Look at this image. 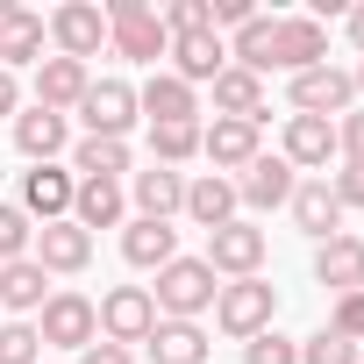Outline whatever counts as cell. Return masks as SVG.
<instances>
[{
	"instance_id": "6da1fadb",
	"label": "cell",
	"mask_w": 364,
	"mask_h": 364,
	"mask_svg": "<svg viewBox=\"0 0 364 364\" xmlns=\"http://www.w3.org/2000/svg\"><path fill=\"white\" fill-rule=\"evenodd\" d=\"M100 15H107V50L114 58H129V65L171 58V36H164V22H157L150 0H114V8H100Z\"/></svg>"
},
{
	"instance_id": "7a4b0ae2",
	"label": "cell",
	"mask_w": 364,
	"mask_h": 364,
	"mask_svg": "<svg viewBox=\"0 0 364 364\" xmlns=\"http://www.w3.org/2000/svg\"><path fill=\"white\" fill-rule=\"evenodd\" d=\"M215 272H208V257H171L164 272H157V321H193V314H208L215 307Z\"/></svg>"
},
{
	"instance_id": "3957f363",
	"label": "cell",
	"mask_w": 364,
	"mask_h": 364,
	"mask_svg": "<svg viewBox=\"0 0 364 364\" xmlns=\"http://www.w3.org/2000/svg\"><path fill=\"white\" fill-rule=\"evenodd\" d=\"M272 307H279V293L264 286V279H229L222 293H215V321L229 328V336H264L272 328Z\"/></svg>"
},
{
	"instance_id": "277c9868",
	"label": "cell",
	"mask_w": 364,
	"mask_h": 364,
	"mask_svg": "<svg viewBox=\"0 0 364 364\" xmlns=\"http://www.w3.org/2000/svg\"><path fill=\"white\" fill-rule=\"evenodd\" d=\"M36 336L50 350H86V343H100V314H93L86 293H50L43 314H36Z\"/></svg>"
},
{
	"instance_id": "5b68a950",
	"label": "cell",
	"mask_w": 364,
	"mask_h": 364,
	"mask_svg": "<svg viewBox=\"0 0 364 364\" xmlns=\"http://www.w3.org/2000/svg\"><path fill=\"white\" fill-rule=\"evenodd\" d=\"M79 114H86V136H114V143H129V129H136V86L129 79H93L86 86V100H79Z\"/></svg>"
},
{
	"instance_id": "8992f818",
	"label": "cell",
	"mask_w": 364,
	"mask_h": 364,
	"mask_svg": "<svg viewBox=\"0 0 364 364\" xmlns=\"http://www.w3.org/2000/svg\"><path fill=\"white\" fill-rule=\"evenodd\" d=\"M93 314H100V343H122V350L143 343V336L157 328V300H150V286H114Z\"/></svg>"
},
{
	"instance_id": "52a82bcc",
	"label": "cell",
	"mask_w": 364,
	"mask_h": 364,
	"mask_svg": "<svg viewBox=\"0 0 364 364\" xmlns=\"http://www.w3.org/2000/svg\"><path fill=\"white\" fill-rule=\"evenodd\" d=\"M50 43H58V58L86 65V58L107 50V15L93 8V0H65V8L50 15Z\"/></svg>"
},
{
	"instance_id": "ba28073f",
	"label": "cell",
	"mask_w": 364,
	"mask_h": 364,
	"mask_svg": "<svg viewBox=\"0 0 364 364\" xmlns=\"http://www.w3.org/2000/svg\"><path fill=\"white\" fill-rule=\"evenodd\" d=\"M272 65L279 72H314V65H328V29L314 22V15H286L279 29H272Z\"/></svg>"
},
{
	"instance_id": "9c48e42d",
	"label": "cell",
	"mask_w": 364,
	"mask_h": 364,
	"mask_svg": "<svg viewBox=\"0 0 364 364\" xmlns=\"http://www.w3.org/2000/svg\"><path fill=\"white\" fill-rule=\"evenodd\" d=\"M257 264H264V229H250V222H222V229H208V272L222 279H257Z\"/></svg>"
},
{
	"instance_id": "30bf717a",
	"label": "cell",
	"mask_w": 364,
	"mask_h": 364,
	"mask_svg": "<svg viewBox=\"0 0 364 364\" xmlns=\"http://www.w3.org/2000/svg\"><path fill=\"white\" fill-rule=\"evenodd\" d=\"M72 193H79V178L58 171V164H29L22 171V215L29 222H65L72 215Z\"/></svg>"
},
{
	"instance_id": "8fae6325",
	"label": "cell",
	"mask_w": 364,
	"mask_h": 364,
	"mask_svg": "<svg viewBox=\"0 0 364 364\" xmlns=\"http://www.w3.org/2000/svg\"><path fill=\"white\" fill-rule=\"evenodd\" d=\"M350 100H357V86H350V72H336V65H314V72H300L293 79V114H350Z\"/></svg>"
},
{
	"instance_id": "7c38bea8",
	"label": "cell",
	"mask_w": 364,
	"mask_h": 364,
	"mask_svg": "<svg viewBox=\"0 0 364 364\" xmlns=\"http://www.w3.org/2000/svg\"><path fill=\"white\" fill-rule=\"evenodd\" d=\"M129 200H136V222H171L186 208V178L150 164V171H129Z\"/></svg>"
},
{
	"instance_id": "4fadbf2b",
	"label": "cell",
	"mask_w": 364,
	"mask_h": 364,
	"mask_svg": "<svg viewBox=\"0 0 364 364\" xmlns=\"http://www.w3.org/2000/svg\"><path fill=\"white\" fill-rule=\"evenodd\" d=\"M29 257H36L43 272H86V264H93V236L65 215V222H43V229H36V250H29Z\"/></svg>"
},
{
	"instance_id": "5bb4252c",
	"label": "cell",
	"mask_w": 364,
	"mask_h": 364,
	"mask_svg": "<svg viewBox=\"0 0 364 364\" xmlns=\"http://www.w3.org/2000/svg\"><path fill=\"white\" fill-rule=\"evenodd\" d=\"M293 186H300L293 164L257 150V157L243 164V178H236V200H243V208H286V200H293Z\"/></svg>"
},
{
	"instance_id": "9a60e30c",
	"label": "cell",
	"mask_w": 364,
	"mask_h": 364,
	"mask_svg": "<svg viewBox=\"0 0 364 364\" xmlns=\"http://www.w3.org/2000/svg\"><path fill=\"white\" fill-rule=\"evenodd\" d=\"M293 222L314 236V243H328V236H343V200H336V186H328V178H300V186H293Z\"/></svg>"
},
{
	"instance_id": "2e32d148",
	"label": "cell",
	"mask_w": 364,
	"mask_h": 364,
	"mask_svg": "<svg viewBox=\"0 0 364 364\" xmlns=\"http://www.w3.org/2000/svg\"><path fill=\"white\" fill-rule=\"evenodd\" d=\"M314 279L343 300V293H364V243L343 229V236H328L321 250H314Z\"/></svg>"
},
{
	"instance_id": "e0dca14e",
	"label": "cell",
	"mask_w": 364,
	"mask_h": 364,
	"mask_svg": "<svg viewBox=\"0 0 364 364\" xmlns=\"http://www.w3.org/2000/svg\"><path fill=\"white\" fill-rule=\"evenodd\" d=\"M293 171H321L328 157H336V122H321V114H293L286 122V150H279Z\"/></svg>"
},
{
	"instance_id": "ac0fdd59",
	"label": "cell",
	"mask_w": 364,
	"mask_h": 364,
	"mask_svg": "<svg viewBox=\"0 0 364 364\" xmlns=\"http://www.w3.org/2000/svg\"><path fill=\"white\" fill-rule=\"evenodd\" d=\"M43 36H50L43 15L8 8V15H0V72H15V65H43Z\"/></svg>"
},
{
	"instance_id": "d6986e66",
	"label": "cell",
	"mask_w": 364,
	"mask_h": 364,
	"mask_svg": "<svg viewBox=\"0 0 364 364\" xmlns=\"http://www.w3.org/2000/svg\"><path fill=\"white\" fill-rule=\"evenodd\" d=\"M229 72V50H222V36L208 29V36H171V79H186V86H215Z\"/></svg>"
},
{
	"instance_id": "ffe728a7",
	"label": "cell",
	"mask_w": 364,
	"mask_h": 364,
	"mask_svg": "<svg viewBox=\"0 0 364 364\" xmlns=\"http://www.w3.org/2000/svg\"><path fill=\"white\" fill-rule=\"evenodd\" d=\"M86 86H93V72H86V65H72V58H43V65H36V107H50V114L79 107V100H86Z\"/></svg>"
},
{
	"instance_id": "44dd1931",
	"label": "cell",
	"mask_w": 364,
	"mask_h": 364,
	"mask_svg": "<svg viewBox=\"0 0 364 364\" xmlns=\"http://www.w3.org/2000/svg\"><path fill=\"white\" fill-rule=\"evenodd\" d=\"M43 300H50V272L36 257L0 264V307H8V314H43Z\"/></svg>"
},
{
	"instance_id": "7402d4cb",
	"label": "cell",
	"mask_w": 364,
	"mask_h": 364,
	"mask_svg": "<svg viewBox=\"0 0 364 364\" xmlns=\"http://www.w3.org/2000/svg\"><path fill=\"white\" fill-rule=\"evenodd\" d=\"M129 215V193L114 186V178H79V193H72V222L93 236V229H114Z\"/></svg>"
},
{
	"instance_id": "603a6c76",
	"label": "cell",
	"mask_w": 364,
	"mask_h": 364,
	"mask_svg": "<svg viewBox=\"0 0 364 364\" xmlns=\"http://www.w3.org/2000/svg\"><path fill=\"white\" fill-rule=\"evenodd\" d=\"M65 136H72V129H65V114H50V107H22V114H15V150H22L29 164H50V157L65 150Z\"/></svg>"
},
{
	"instance_id": "cb8c5ba5",
	"label": "cell",
	"mask_w": 364,
	"mask_h": 364,
	"mask_svg": "<svg viewBox=\"0 0 364 364\" xmlns=\"http://www.w3.org/2000/svg\"><path fill=\"white\" fill-rule=\"evenodd\" d=\"M122 257H129L136 272H164V264L178 257V229H171V222H129V229H122Z\"/></svg>"
},
{
	"instance_id": "d4e9b609",
	"label": "cell",
	"mask_w": 364,
	"mask_h": 364,
	"mask_svg": "<svg viewBox=\"0 0 364 364\" xmlns=\"http://www.w3.org/2000/svg\"><path fill=\"white\" fill-rule=\"evenodd\" d=\"M178 215H193L200 229H222V222H236V178H222V171H208V178H186V208Z\"/></svg>"
},
{
	"instance_id": "484cf974",
	"label": "cell",
	"mask_w": 364,
	"mask_h": 364,
	"mask_svg": "<svg viewBox=\"0 0 364 364\" xmlns=\"http://www.w3.org/2000/svg\"><path fill=\"white\" fill-rule=\"evenodd\" d=\"M136 107L150 114V129H164V122H200V107H193V86H186V79H171V72H157V79L136 93Z\"/></svg>"
},
{
	"instance_id": "4316f807",
	"label": "cell",
	"mask_w": 364,
	"mask_h": 364,
	"mask_svg": "<svg viewBox=\"0 0 364 364\" xmlns=\"http://www.w3.org/2000/svg\"><path fill=\"white\" fill-rule=\"evenodd\" d=\"M143 343H150V357H157V364H208V350H215L200 321H157Z\"/></svg>"
},
{
	"instance_id": "83f0119b",
	"label": "cell",
	"mask_w": 364,
	"mask_h": 364,
	"mask_svg": "<svg viewBox=\"0 0 364 364\" xmlns=\"http://www.w3.org/2000/svg\"><path fill=\"white\" fill-rule=\"evenodd\" d=\"M215 107H222V122H264V79L243 72V65H229L215 79Z\"/></svg>"
},
{
	"instance_id": "f1b7e54d",
	"label": "cell",
	"mask_w": 364,
	"mask_h": 364,
	"mask_svg": "<svg viewBox=\"0 0 364 364\" xmlns=\"http://www.w3.org/2000/svg\"><path fill=\"white\" fill-rule=\"evenodd\" d=\"M200 150H208L222 171H243V164L257 157V122H215V129H200Z\"/></svg>"
},
{
	"instance_id": "f546056e",
	"label": "cell",
	"mask_w": 364,
	"mask_h": 364,
	"mask_svg": "<svg viewBox=\"0 0 364 364\" xmlns=\"http://www.w3.org/2000/svg\"><path fill=\"white\" fill-rule=\"evenodd\" d=\"M72 171H86V178H122L136 171V157H129V143H114V136H86L79 150H72Z\"/></svg>"
},
{
	"instance_id": "4dcf8cb0",
	"label": "cell",
	"mask_w": 364,
	"mask_h": 364,
	"mask_svg": "<svg viewBox=\"0 0 364 364\" xmlns=\"http://www.w3.org/2000/svg\"><path fill=\"white\" fill-rule=\"evenodd\" d=\"M272 29H279L272 15H250V22L236 29V43H229V58H236L243 72H257V79L272 72Z\"/></svg>"
},
{
	"instance_id": "1f68e13d",
	"label": "cell",
	"mask_w": 364,
	"mask_h": 364,
	"mask_svg": "<svg viewBox=\"0 0 364 364\" xmlns=\"http://www.w3.org/2000/svg\"><path fill=\"white\" fill-rule=\"evenodd\" d=\"M150 150H157L164 171L186 164V157H200V122H164V129H150Z\"/></svg>"
},
{
	"instance_id": "d6a6232c",
	"label": "cell",
	"mask_w": 364,
	"mask_h": 364,
	"mask_svg": "<svg viewBox=\"0 0 364 364\" xmlns=\"http://www.w3.org/2000/svg\"><path fill=\"white\" fill-rule=\"evenodd\" d=\"M29 243H36V222L15 208V200H0V264H15V257H29Z\"/></svg>"
},
{
	"instance_id": "836d02e7",
	"label": "cell",
	"mask_w": 364,
	"mask_h": 364,
	"mask_svg": "<svg viewBox=\"0 0 364 364\" xmlns=\"http://www.w3.org/2000/svg\"><path fill=\"white\" fill-rule=\"evenodd\" d=\"M36 357H43L36 321H0V364H36Z\"/></svg>"
},
{
	"instance_id": "e575fe53",
	"label": "cell",
	"mask_w": 364,
	"mask_h": 364,
	"mask_svg": "<svg viewBox=\"0 0 364 364\" xmlns=\"http://www.w3.org/2000/svg\"><path fill=\"white\" fill-rule=\"evenodd\" d=\"M157 22H164V36H208V29H215L208 0H171V8H164Z\"/></svg>"
},
{
	"instance_id": "d590c367",
	"label": "cell",
	"mask_w": 364,
	"mask_h": 364,
	"mask_svg": "<svg viewBox=\"0 0 364 364\" xmlns=\"http://www.w3.org/2000/svg\"><path fill=\"white\" fill-rule=\"evenodd\" d=\"M300 364H357V343H350V336H336V328H321V336H307V343H300Z\"/></svg>"
},
{
	"instance_id": "8d00e7d4",
	"label": "cell",
	"mask_w": 364,
	"mask_h": 364,
	"mask_svg": "<svg viewBox=\"0 0 364 364\" xmlns=\"http://www.w3.org/2000/svg\"><path fill=\"white\" fill-rule=\"evenodd\" d=\"M243 364H300V343H286L279 328H264V336L243 343Z\"/></svg>"
},
{
	"instance_id": "74e56055",
	"label": "cell",
	"mask_w": 364,
	"mask_h": 364,
	"mask_svg": "<svg viewBox=\"0 0 364 364\" xmlns=\"http://www.w3.org/2000/svg\"><path fill=\"white\" fill-rule=\"evenodd\" d=\"M328 328H336V336H350V343H364V293H343Z\"/></svg>"
},
{
	"instance_id": "f35d334b",
	"label": "cell",
	"mask_w": 364,
	"mask_h": 364,
	"mask_svg": "<svg viewBox=\"0 0 364 364\" xmlns=\"http://www.w3.org/2000/svg\"><path fill=\"white\" fill-rule=\"evenodd\" d=\"M336 150H343V157H350V164H364V107H357V114H343V122H336Z\"/></svg>"
},
{
	"instance_id": "ab89813d",
	"label": "cell",
	"mask_w": 364,
	"mask_h": 364,
	"mask_svg": "<svg viewBox=\"0 0 364 364\" xmlns=\"http://www.w3.org/2000/svg\"><path fill=\"white\" fill-rule=\"evenodd\" d=\"M336 200H343V215L364 208V164H343V171H336Z\"/></svg>"
},
{
	"instance_id": "60d3db41",
	"label": "cell",
	"mask_w": 364,
	"mask_h": 364,
	"mask_svg": "<svg viewBox=\"0 0 364 364\" xmlns=\"http://www.w3.org/2000/svg\"><path fill=\"white\" fill-rule=\"evenodd\" d=\"M208 15H215V29H222V22H229V29H243L257 8H250V0H208Z\"/></svg>"
},
{
	"instance_id": "b9f144b4",
	"label": "cell",
	"mask_w": 364,
	"mask_h": 364,
	"mask_svg": "<svg viewBox=\"0 0 364 364\" xmlns=\"http://www.w3.org/2000/svg\"><path fill=\"white\" fill-rule=\"evenodd\" d=\"M79 364H136V357H129L122 343H86V350H79Z\"/></svg>"
},
{
	"instance_id": "7bdbcfd3",
	"label": "cell",
	"mask_w": 364,
	"mask_h": 364,
	"mask_svg": "<svg viewBox=\"0 0 364 364\" xmlns=\"http://www.w3.org/2000/svg\"><path fill=\"white\" fill-rule=\"evenodd\" d=\"M22 107V86H15V72H0V114H15Z\"/></svg>"
},
{
	"instance_id": "ee69618b",
	"label": "cell",
	"mask_w": 364,
	"mask_h": 364,
	"mask_svg": "<svg viewBox=\"0 0 364 364\" xmlns=\"http://www.w3.org/2000/svg\"><path fill=\"white\" fill-rule=\"evenodd\" d=\"M350 43L364 50V0H357V8H350Z\"/></svg>"
},
{
	"instance_id": "f6af8a7d",
	"label": "cell",
	"mask_w": 364,
	"mask_h": 364,
	"mask_svg": "<svg viewBox=\"0 0 364 364\" xmlns=\"http://www.w3.org/2000/svg\"><path fill=\"white\" fill-rule=\"evenodd\" d=\"M350 86H357V93H364V65H357V72H350Z\"/></svg>"
},
{
	"instance_id": "bcb514c9",
	"label": "cell",
	"mask_w": 364,
	"mask_h": 364,
	"mask_svg": "<svg viewBox=\"0 0 364 364\" xmlns=\"http://www.w3.org/2000/svg\"><path fill=\"white\" fill-rule=\"evenodd\" d=\"M357 364H364V350H357Z\"/></svg>"
}]
</instances>
